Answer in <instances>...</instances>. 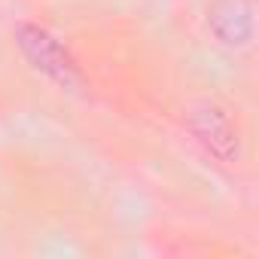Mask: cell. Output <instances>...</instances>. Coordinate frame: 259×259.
Wrapping results in <instances>:
<instances>
[{
    "instance_id": "cell-1",
    "label": "cell",
    "mask_w": 259,
    "mask_h": 259,
    "mask_svg": "<svg viewBox=\"0 0 259 259\" xmlns=\"http://www.w3.org/2000/svg\"><path fill=\"white\" fill-rule=\"evenodd\" d=\"M16 43L22 49V55L31 61L34 70H40L46 79H52L61 89H79L82 85V73L79 64L73 61V55L64 49L61 40H55L46 28L22 22L16 28Z\"/></svg>"
},
{
    "instance_id": "cell-2",
    "label": "cell",
    "mask_w": 259,
    "mask_h": 259,
    "mask_svg": "<svg viewBox=\"0 0 259 259\" xmlns=\"http://www.w3.org/2000/svg\"><path fill=\"white\" fill-rule=\"evenodd\" d=\"M186 122H189V132L207 147L210 156H217L226 165L238 159V132L232 119L217 104H195L186 113Z\"/></svg>"
},
{
    "instance_id": "cell-3",
    "label": "cell",
    "mask_w": 259,
    "mask_h": 259,
    "mask_svg": "<svg viewBox=\"0 0 259 259\" xmlns=\"http://www.w3.org/2000/svg\"><path fill=\"white\" fill-rule=\"evenodd\" d=\"M210 28L226 46H247L253 40V10L244 0H226L213 10Z\"/></svg>"
}]
</instances>
